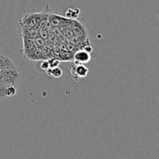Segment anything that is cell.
I'll use <instances>...</instances> for the list:
<instances>
[{"label":"cell","mask_w":159,"mask_h":159,"mask_svg":"<svg viewBox=\"0 0 159 159\" xmlns=\"http://www.w3.org/2000/svg\"><path fill=\"white\" fill-rule=\"evenodd\" d=\"M91 54L87 52L84 49L79 50L76 51L73 57V62L76 64H85L88 63L91 60Z\"/></svg>","instance_id":"obj_4"},{"label":"cell","mask_w":159,"mask_h":159,"mask_svg":"<svg viewBox=\"0 0 159 159\" xmlns=\"http://www.w3.org/2000/svg\"><path fill=\"white\" fill-rule=\"evenodd\" d=\"M47 75L52 78H60L63 75V71L60 67H54V68H49L46 71Z\"/></svg>","instance_id":"obj_7"},{"label":"cell","mask_w":159,"mask_h":159,"mask_svg":"<svg viewBox=\"0 0 159 159\" xmlns=\"http://www.w3.org/2000/svg\"><path fill=\"white\" fill-rule=\"evenodd\" d=\"M17 92V87L15 86H8L6 87L4 90L5 96L6 97H13Z\"/></svg>","instance_id":"obj_8"},{"label":"cell","mask_w":159,"mask_h":159,"mask_svg":"<svg viewBox=\"0 0 159 159\" xmlns=\"http://www.w3.org/2000/svg\"><path fill=\"white\" fill-rule=\"evenodd\" d=\"M70 73L75 82H79L82 78H85L89 74V69L84 64H76L72 62L69 65Z\"/></svg>","instance_id":"obj_1"},{"label":"cell","mask_w":159,"mask_h":159,"mask_svg":"<svg viewBox=\"0 0 159 159\" xmlns=\"http://www.w3.org/2000/svg\"><path fill=\"white\" fill-rule=\"evenodd\" d=\"M0 78H1V73H0Z\"/></svg>","instance_id":"obj_12"},{"label":"cell","mask_w":159,"mask_h":159,"mask_svg":"<svg viewBox=\"0 0 159 159\" xmlns=\"http://www.w3.org/2000/svg\"><path fill=\"white\" fill-rule=\"evenodd\" d=\"M34 43H35L36 46H38L40 48V47L44 46L45 41L43 38H36L35 41H34Z\"/></svg>","instance_id":"obj_11"},{"label":"cell","mask_w":159,"mask_h":159,"mask_svg":"<svg viewBox=\"0 0 159 159\" xmlns=\"http://www.w3.org/2000/svg\"><path fill=\"white\" fill-rule=\"evenodd\" d=\"M42 16H43V12H36L32 10H26L23 12L22 21L23 24L26 25L27 27H34L37 26L40 23Z\"/></svg>","instance_id":"obj_2"},{"label":"cell","mask_w":159,"mask_h":159,"mask_svg":"<svg viewBox=\"0 0 159 159\" xmlns=\"http://www.w3.org/2000/svg\"><path fill=\"white\" fill-rule=\"evenodd\" d=\"M72 20L67 19L65 17L58 15L57 13H53L51 12L48 17V23L53 27H60V26H66L71 23Z\"/></svg>","instance_id":"obj_3"},{"label":"cell","mask_w":159,"mask_h":159,"mask_svg":"<svg viewBox=\"0 0 159 159\" xmlns=\"http://www.w3.org/2000/svg\"><path fill=\"white\" fill-rule=\"evenodd\" d=\"M79 14H80V9L79 8H69L65 12V17L69 20H77Z\"/></svg>","instance_id":"obj_6"},{"label":"cell","mask_w":159,"mask_h":159,"mask_svg":"<svg viewBox=\"0 0 159 159\" xmlns=\"http://www.w3.org/2000/svg\"><path fill=\"white\" fill-rule=\"evenodd\" d=\"M40 68L42 71L46 72L48 69L50 68L49 66V62H48V60H43L42 62H40Z\"/></svg>","instance_id":"obj_10"},{"label":"cell","mask_w":159,"mask_h":159,"mask_svg":"<svg viewBox=\"0 0 159 159\" xmlns=\"http://www.w3.org/2000/svg\"><path fill=\"white\" fill-rule=\"evenodd\" d=\"M48 62H49L50 68L58 67L59 65L61 64V61L58 60L57 59H54V58H51V59H48Z\"/></svg>","instance_id":"obj_9"},{"label":"cell","mask_w":159,"mask_h":159,"mask_svg":"<svg viewBox=\"0 0 159 159\" xmlns=\"http://www.w3.org/2000/svg\"><path fill=\"white\" fill-rule=\"evenodd\" d=\"M16 66L14 65L13 62L10 59V58L7 55H0V71L5 70H9V69H16Z\"/></svg>","instance_id":"obj_5"}]
</instances>
